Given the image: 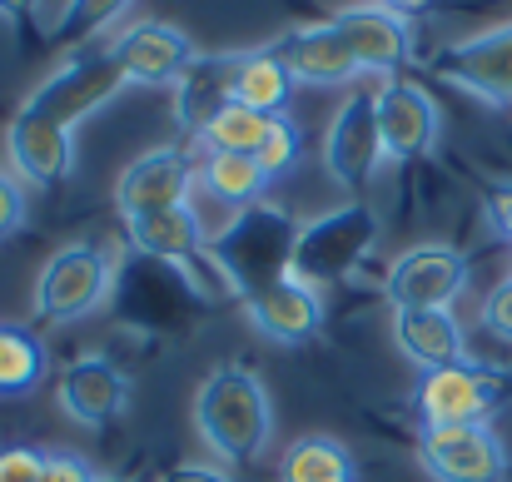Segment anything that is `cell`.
<instances>
[{
	"instance_id": "52a82bcc",
	"label": "cell",
	"mask_w": 512,
	"mask_h": 482,
	"mask_svg": "<svg viewBox=\"0 0 512 482\" xmlns=\"http://www.w3.org/2000/svg\"><path fill=\"white\" fill-rule=\"evenodd\" d=\"M498 403H503V373H493V368H483L473 358L453 363V368H433L413 388V413H418L423 428L488 423Z\"/></svg>"
},
{
	"instance_id": "9a60e30c",
	"label": "cell",
	"mask_w": 512,
	"mask_h": 482,
	"mask_svg": "<svg viewBox=\"0 0 512 482\" xmlns=\"http://www.w3.org/2000/svg\"><path fill=\"white\" fill-rule=\"evenodd\" d=\"M194 184H199V164H189V155L179 145H160V150H145L140 160L125 164V174L115 184V204H120L125 219L155 214V209L189 204Z\"/></svg>"
},
{
	"instance_id": "3957f363",
	"label": "cell",
	"mask_w": 512,
	"mask_h": 482,
	"mask_svg": "<svg viewBox=\"0 0 512 482\" xmlns=\"http://www.w3.org/2000/svg\"><path fill=\"white\" fill-rule=\"evenodd\" d=\"M378 244V214L368 204H339L309 224H299V239H294V264L289 274L324 289V284H339L348 279Z\"/></svg>"
},
{
	"instance_id": "7402d4cb",
	"label": "cell",
	"mask_w": 512,
	"mask_h": 482,
	"mask_svg": "<svg viewBox=\"0 0 512 482\" xmlns=\"http://www.w3.org/2000/svg\"><path fill=\"white\" fill-rule=\"evenodd\" d=\"M294 95L289 70L279 65V55L269 45L259 50H239V70H234V105L259 110V115H284Z\"/></svg>"
},
{
	"instance_id": "d590c367",
	"label": "cell",
	"mask_w": 512,
	"mask_h": 482,
	"mask_svg": "<svg viewBox=\"0 0 512 482\" xmlns=\"http://www.w3.org/2000/svg\"><path fill=\"white\" fill-rule=\"evenodd\" d=\"M378 5H388V10H403V15H408V10H423L428 0H378Z\"/></svg>"
},
{
	"instance_id": "5bb4252c",
	"label": "cell",
	"mask_w": 512,
	"mask_h": 482,
	"mask_svg": "<svg viewBox=\"0 0 512 482\" xmlns=\"http://www.w3.org/2000/svg\"><path fill=\"white\" fill-rule=\"evenodd\" d=\"M383 164V140H378V105L373 95L353 90L343 95V105L329 120V135H324V169L329 179L343 189H363L373 179V169Z\"/></svg>"
},
{
	"instance_id": "d6a6232c",
	"label": "cell",
	"mask_w": 512,
	"mask_h": 482,
	"mask_svg": "<svg viewBox=\"0 0 512 482\" xmlns=\"http://www.w3.org/2000/svg\"><path fill=\"white\" fill-rule=\"evenodd\" d=\"M488 219H493V229L512 244V184H493V189H488Z\"/></svg>"
},
{
	"instance_id": "1f68e13d",
	"label": "cell",
	"mask_w": 512,
	"mask_h": 482,
	"mask_svg": "<svg viewBox=\"0 0 512 482\" xmlns=\"http://www.w3.org/2000/svg\"><path fill=\"white\" fill-rule=\"evenodd\" d=\"M100 473L80 453H45V482H95Z\"/></svg>"
},
{
	"instance_id": "cb8c5ba5",
	"label": "cell",
	"mask_w": 512,
	"mask_h": 482,
	"mask_svg": "<svg viewBox=\"0 0 512 482\" xmlns=\"http://www.w3.org/2000/svg\"><path fill=\"white\" fill-rule=\"evenodd\" d=\"M199 184L224 209H254V204H264V189L274 179L264 174V164L254 160V155H204Z\"/></svg>"
},
{
	"instance_id": "277c9868",
	"label": "cell",
	"mask_w": 512,
	"mask_h": 482,
	"mask_svg": "<svg viewBox=\"0 0 512 482\" xmlns=\"http://www.w3.org/2000/svg\"><path fill=\"white\" fill-rule=\"evenodd\" d=\"M110 289H115V259L100 244L75 239V244H60L45 259L30 309H35V319L45 323H75L85 314H95L110 299Z\"/></svg>"
},
{
	"instance_id": "8fae6325",
	"label": "cell",
	"mask_w": 512,
	"mask_h": 482,
	"mask_svg": "<svg viewBox=\"0 0 512 482\" xmlns=\"http://www.w3.org/2000/svg\"><path fill=\"white\" fill-rule=\"evenodd\" d=\"M373 105H378V140H383V160L408 164L423 160L428 150H438L443 140V110L438 100L413 85V80H383L373 90Z\"/></svg>"
},
{
	"instance_id": "8d00e7d4",
	"label": "cell",
	"mask_w": 512,
	"mask_h": 482,
	"mask_svg": "<svg viewBox=\"0 0 512 482\" xmlns=\"http://www.w3.org/2000/svg\"><path fill=\"white\" fill-rule=\"evenodd\" d=\"M95 482H130V478H95Z\"/></svg>"
},
{
	"instance_id": "30bf717a",
	"label": "cell",
	"mask_w": 512,
	"mask_h": 482,
	"mask_svg": "<svg viewBox=\"0 0 512 482\" xmlns=\"http://www.w3.org/2000/svg\"><path fill=\"white\" fill-rule=\"evenodd\" d=\"M329 25L339 30L358 75L393 80V70H403L413 60V25L403 10H388L378 0H358V5H343L339 15H329Z\"/></svg>"
},
{
	"instance_id": "ba28073f",
	"label": "cell",
	"mask_w": 512,
	"mask_h": 482,
	"mask_svg": "<svg viewBox=\"0 0 512 482\" xmlns=\"http://www.w3.org/2000/svg\"><path fill=\"white\" fill-rule=\"evenodd\" d=\"M418 468L433 482H508V448L493 423L468 428H423Z\"/></svg>"
},
{
	"instance_id": "4dcf8cb0",
	"label": "cell",
	"mask_w": 512,
	"mask_h": 482,
	"mask_svg": "<svg viewBox=\"0 0 512 482\" xmlns=\"http://www.w3.org/2000/svg\"><path fill=\"white\" fill-rule=\"evenodd\" d=\"M483 328H488L493 338L512 343V274L503 284H493V294L483 299Z\"/></svg>"
},
{
	"instance_id": "836d02e7",
	"label": "cell",
	"mask_w": 512,
	"mask_h": 482,
	"mask_svg": "<svg viewBox=\"0 0 512 482\" xmlns=\"http://www.w3.org/2000/svg\"><path fill=\"white\" fill-rule=\"evenodd\" d=\"M160 482H234L224 468H209V463H179V468H170Z\"/></svg>"
},
{
	"instance_id": "e575fe53",
	"label": "cell",
	"mask_w": 512,
	"mask_h": 482,
	"mask_svg": "<svg viewBox=\"0 0 512 482\" xmlns=\"http://www.w3.org/2000/svg\"><path fill=\"white\" fill-rule=\"evenodd\" d=\"M30 15H40V0H0V20H15V25H25Z\"/></svg>"
},
{
	"instance_id": "e0dca14e",
	"label": "cell",
	"mask_w": 512,
	"mask_h": 482,
	"mask_svg": "<svg viewBox=\"0 0 512 482\" xmlns=\"http://www.w3.org/2000/svg\"><path fill=\"white\" fill-rule=\"evenodd\" d=\"M55 398H60L65 418H75L80 428H110L130 408V373L120 363H110L105 353H85V358L65 363Z\"/></svg>"
},
{
	"instance_id": "6da1fadb",
	"label": "cell",
	"mask_w": 512,
	"mask_h": 482,
	"mask_svg": "<svg viewBox=\"0 0 512 482\" xmlns=\"http://www.w3.org/2000/svg\"><path fill=\"white\" fill-rule=\"evenodd\" d=\"M194 428L224 463H259L274 438V403L254 368L219 363L194 388Z\"/></svg>"
},
{
	"instance_id": "7a4b0ae2",
	"label": "cell",
	"mask_w": 512,
	"mask_h": 482,
	"mask_svg": "<svg viewBox=\"0 0 512 482\" xmlns=\"http://www.w3.org/2000/svg\"><path fill=\"white\" fill-rule=\"evenodd\" d=\"M294 239H299V224H294L284 209L254 204V209H239V214L209 239V249H214V264H219V274L229 279V289H234L239 299H249L254 289H264V284H274V279L289 274V264H294Z\"/></svg>"
},
{
	"instance_id": "603a6c76",
	"label": "cell",
	"mask_w": 512,
	"mask_h": 482,
	"mask_svg": "<svg viewBox=\"0 0 512 482\" xmlns=\"http://www.w3.org/2000/svg\"><path fill=\"white\" fill-rule=\"evenodd\" d=\"M279 482H358V463L329 433H304L284 448Z\"/></svg>"
},
{
	"instance_id": "83f0119b",
	"label": "cell",
	"mask_w": 512,
	"mask_h": 482,
	"mask_svg": "<svg viewBox=\"0 0 512 482\" xmlns=\"http://www.w3.org/2000/svg\"><path fill=\"white\" fill-rule=\"evenodd\" d=\"M254 160L264 164L269 179H289V174L299 169V160H304V130H299L289 115H279L274 130H269V140H264V150H259Z\"/></svg>"
},
{
	"instance_id": "f1b7e54d",
	"label": "cell",
	"mask_w": 512,
	"mask_h": 482,
	"mask_svg": "<svg viewBox=\"0 0 512 482\" xmlns=\"http://www.w3.org/2000/svg\"><path fill=\"white\" fill-rule=\"evenodd\" d=\"M25 214H30V204H25L20 179L0 169V244H5L10 234H20V229H25Z\"/></svg>"
},
{
	"instance_id": "2e32d148",
	"label": "cell",
	"mask_w": 512,
	"mask_h": 482,
	"mask_svg": "<svg viewBox=\"0 0 512 482\" xmlns=\"http://www.w3.org/2000/svg\"><path fill=\"white\" fill-rule=\"evenodd\" d=\"M5 150H10V174H20L40 189H55L75 169V130H65L60 120L20 105L10 130H5Z\"/></svg>"
},
{
	"instance_id": "4316f807",
	"label": "cell",
	"mask_w": 512,
	"mask_h": 482,
	"mask_svg": "<svg viewBox=\"0 0 512 482\" xmlns=\"http://www.w3.org/2000/svg\"><path fill=\"white\" fill-rule=\"evenodd\" d=\"M135 0H65V10H60V20H55V40H70V45H80V40H90V35H100L105 25H115L125 10H130Z\"/></svg>"
},
{
	"instance_id": "d4e9b609",
	"label": "cell",
	"mask_w": 512,
	"mask_h": 482,
	"mask_svg": "<svg viewBox=\"0 0 512 482\" xmlns=\"http://www.w3.org/2000/svg\"><path fill=\"white\" fill-rule=\"evenodd\" d=\"M279 115H259V110H244V105H224L204 130H199V150L204 155H259L269 130H274Z\"/></svg>"
},
{
	"instance_id": "d6986e66",
	"label": "cell",
	"mask_w": 512,
	"mask_h": 482,
	"mask_svg": "<svg viewBox=\"0 0 512 482\" xmlns=\"http://www.w3.org/2000/svg\"><path fill=\"white\" fill-rule=\"evenodd\" d=\"M269 50L279 55V65L289 70L294 85H348L358 75L353 55L343 50L339 30L329 20H314V25H294L284 30L279 40H269Z\"/></svg>"
},
{
	"instance_id": "9c48e42d",
	"label": "cell",
	"mask_w": 512,
	"mask_h": 482,
	"mask_svg": "<svg viewBox=\"0 0 512 482\" xmlns=\"http://www.w3.org/2000/svg\"><path fill=\"white\" fill-rule=\"evenodd\" d=\"M468 289V254L453 244H413L388 264L383 294L393 309H453Z\"/></svg>"
},
{
	"instance_id": "ac0fdd59",
	"label": "cell",
	"mask_w": 512,
	"mask_h": 482,
	"mask_svg": "<svg viewBox=\"0 0 512 482\" xmlns=\"http://www.w3.org/2000/svg\"><path fill=\"white\" fill-rule=\"evenodd\" d=\"M244 314H249V323H254L269 343L294 348V343H309V338L324 328V289H314V284L284 274V279L254 289V294L244 299Z\"/></svg>"
},
{
	"instance_id": "8992f818",
	"label": "cell",
	"mask_w": 512,
	"mask_h": 482,
	"mask_svg": "<svg viewBox=\"0 0 512 482\" xmlns=\"http://www.w3.org/2000/svg\"><path fill=\"white\" fill-rule=\"evenodd\" d=\"M125 70L115 65V55L110 50H80V55H70L55 75H45L35 90H30V110H40V115H50V120H60L65 130H75V125H85L90 115H100L115 95H125Z\"/></svg>"
},
{
	"instance_id": "ffe728a7",
	"label": "cell",
	"mask_w": 512,
	"mask_h": 482,
	"mask_svg": "<svg viewBox=\"0 0 512 482\" xmlns=\"http://www.w3.org/2000/svg\"><path fill=\"white\" fill-rule=\"evenodd\" d=\"M234 70H239V50H214V55H199L179 75V85H174V125L184 135L199 140V130L224 105H234Z\"/></svg>"
},
{
	"instance_id": "f546056e",
	"label": "cell",
	"mask_w": 512,
	"mask_h": 482,
	"mask_svg": "<svg viewBox=\"0 0 512 482\" xmlns=\"http://www.w3.org/2000/svg\"><path fill=\"white\" fill-rule=\"evenodd\" d=\"M0 482H45V453H35V448H0Z\"/></svg>"
},
{
	"instance_id": "5b68a950",
	"label": "cell",
	"mask_w": 512,
	"mask_h": 482,
	"mask_svg": "<svg viewBox=\"0 0 512 482\" xmlns=\"http://www.w3.org/2000/svg\"><path fill=\"white\" fill-rule=\"evenodd\" d=\"M125 239H130L145 259H160V264L179 269V274L189 279V289H199V294H209V299L234 294L229 279H224L219 264H214V249H209V239H204V224H199L194 204H174V209H155V214L125 219Z\"/></svg>"
},
{
	"instance_id": "4fadbf2b",
	"label": "cell",
	"mask_w": 512,
	"mask_h": 482,
	"mask_svg": "<svg viewBox=\"0 0 512 482\" xmlns=\"http://www.w3.org/2000/svg\"><path fill=\"white\" fill-rule=\"evenodd\" d=\"M115 65L125 70L130 85H179V75L199 60V45L165 20H135L110 40Z\"/></svg>"
},
{
	"instance_id": "44dd1931",
	"label": "cell",
	"mask_w": 512,
	"mask_h": 482,
	"mask_svg": "<svg viewBox=\"0 0 512 482\" xmlns=\"http://www.w3.org/2000/svg\"><path fill=\"white\" fill-rule=\"evenodd\" d=\"M393 343L423 373L468 363V333L453 309H393Z\"/></svg>"
},
{
	"instance_id": "7c38bea8",
	"label": "cell",
	"mask_w": 512,
	"mask_h": 482,
	"mask_svg": "<svg viewBox=\"0 0 512 482\" xmlns=\"http://www.w3.org/2000/svg\"><path fill=\"white\" fill-rule=\"evenodd\" d=\"M433 75L468 90L483 105H512V20L438 50Z\"/></svg>"
},
{
	"instance_id": "484cf974",
	"label": "cell",
	"mask_w": 512,
	"mask_h": 482,
	"mask_svg": "<svg viewBox=\"0 0 512 482\" xmlns=\"http://www.w3.org/2000/svg\"><path fill=\"white\" fill-rule=\"evenodd\" d=\"M40 378H45V343L20 323H0V398H20L40 388Z\"/></svg>"
}]
</instances>
